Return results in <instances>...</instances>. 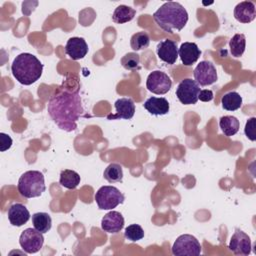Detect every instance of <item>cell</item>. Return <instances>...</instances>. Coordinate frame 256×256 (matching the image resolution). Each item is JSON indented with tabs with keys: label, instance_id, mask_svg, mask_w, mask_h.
Segmentation results:
<instances>
[{
	"label": "cell",
	"instance_id": "cell-29",
	"mask_svg": "<svg viewBox=\"0 0 256 256\" xmlns=\"http://www.w3.org/2000/svg\"><path fill=\"white\" fill-rule=\"evenodd\" d=\"M124 236L128 240L132 242H136L141 240L144 237V230L138 224H131L125 228Z\"/></svg>",
	"mask_w": 256,
	"mask_h": 256
},
{
	"label": "cell",
	"instance_id": "cell-30",
	"mask_svg": "<svg viewBox=\"0 0 256 256\" xmlns=\"http://www.w3.org/2000/svg\"><path fill=\"white\" fill-rule=\"evenodd\" d=\"M255 123H256V118L255 117H251L247 120L246 124H245V128H244V133L246 135V137L251 140V141H255L256 140V134H255Z\"/></svg>",
	"mask_w": 256,
	"mask_h": 256
},
{
	"label": "cell",
	"instance_id": "cell-25",
	"mask_svg": "<svg viewBox=\"0 0 256 256\" xmlns=\"http://www.w3.org/2000/svg\"><path fill=\"white\" fill-rule=\"evenodd\" d=\"M246 47V37L244 34H235L229 41L230 53L233 57L239 58L243 55Z\"/></svg>",
	"mask_w": 256,
	"mask_h": 256
},
{
	"label": "cell",
	"instance_id": "cell-13",
	"mask_svg": "<svg viewBox=\"0 0 256 256\" xmlns=\"http://www.w3.org/2000/svg\"><path fill=\"white\" fill-rule=\"evenodd\" d=\"M115 114L107 115V119L115 120V119H131L135 114V104L134 101L130 98H119L114 103Z\"/></svg>",
	"mask_w": 256,
	"mask_h": 256
},
{
	"label": "cell",
	"instance_id": "cell-17",
	"mask_svg": "<svg viewBox=\"0 0 256 256\" xmlns=\"http://www.w3.org/2000/svg\"><path fill=\"white\" fill-rule=\"evenodd\" d=\"M8 219L13 226L20 227L28 222L30 219V212L25 205L21 203L12 204L7 212Z\"/></svg>",
	"mask_w": 256,
	"mask_h": 256
},
{
	"label": "cell",
	"instance_id": "cell-19",
	"mask_svg": "<svg viewBox=\"0 0 256 256\" xmlns=\"http://www.w3.org/2000/svg\"><path fill=\"white\" fill-rule=\"evenodd\" d=\"M143 106L150 114L155 115V116L165 115L169 112V109H170L169 102L164 97L152 96L144 102Z\"/></svg>",
	"mask_w": 256,
	"mask_h": 256
},
{
	"label": "cell",
	"instance_id": "cell-14",
	"mask_svg": "<svg viewBox=\"0 0 256 256\" xmlns=\"http://www.w3.org/2000/svg\"><path fill=\"white\" fill-rule=\"evenodd\" d=\"M88 45L81 37H71L65 45V53L72 60H79L86 56L88 53Z\"/></svg>",
	"mask_w": 256,
	"mask_h": 256
},
{
	"label": "cell",
	"instance_id": "cell-32",
	"mask_svg": "<svg viewBox=\"0 0 256 256\" xmlns=\"http://www.w3.org/2000/svg\"><path fill=\"white\" fill-rule=\"evenodd\" d=\"M213 98H214L213 92H212V90H209V89L201 90V91L199 92V95H198V100H200V101H202V102H209V101H211Z\"/></svg>",
	"mask_w": 256,
	"mask_h": 256
},
{
	"label": "cell",
	"instance_id": "cell-7",
	"mask_svg": "<svg viewBox=\"0 0 256 256\" xmlns=\"http://www.w3.org/2000/svg\"><path fill=\"white\" fill-rule=\"evenodd\" d=\"M201 91L200 85L192 78H185L176 88V96L184 105L195 104L198 101V95Z\"/></svg>",
	"mask_w": 256,
	"mask_h": 256
},
{
	"label": "cell",
	"instance_id": "cell-26",
	"mask_svg": "<svg viewBox=\"0 0 256 256\" xmlns=\"http://www.w3.org/2000/svg\"><path fill=\"white\" fill-rule=\"evenodd\" d=\"M103 177L109 183H116L121 182L123 179V170L122 166L117 163L109 164L103 173Z\"/></svg>",
	"mask_w": 256,
	"mask_h": 256
},
{
	"label": "cell",
	"instance_id": "cell-3",
	"mask_svg": "<svg viewBox=\"0 0 256 256\" xmlns=\"http://www.w3.org/2000/svg\"><path fill=\"white\" fill-rule=\"evenodd\" d=\"M11 72L14 78L22 85H31L41 77L43 64L35 55L21 53L13 60Z\"/></svg>",
	"mask_w": 256,
	"mask_h": 256
},
{
	"label": "cell",
	"instance_id": "cell-15",
	"mask_svg": "<svg viewBox=\"0 0 256 256\" xmlns=\"http://www.w3.org/2000/svg\"><path fill=\"white\" fill-rule=\"evenodd\" d=\"M124 226V217L118 211H110L104 215L101 220V228L107 233L116 234Z\"/></svg>",
	"mask_w": 256,
	"mask_h": 256
},
{
	"label": "cell",
	"instance_id": "cell-9",
	"mask_svg": "<svg viewBox=\"0 0 256 256\" xmlns=\"http://www.w3.org/2000/svg\"><path fill=\"white\" fill-rule=\"evenodd\" d=\"M172 86L171 78L163 71H152L146 80V88L157 95L166 94Z\"/></svg>",
	"mask_w": 256,
	"mask_h": 256
},
{
	"label": "cell",
	"instance_id": "cell-6",
	"mask_svg": "<svg viewBox=\"0 0 256 256\" xmlns=\"http://www.w3.org/2000/svg\"><path fill=\"white\" fill-rule=\"evenodd\" d=\"M201 253V244L190 234L180 235L172 246V254L176 256H197Z\"/></svg>",
	"mask_w": 256,
	"mask_h": 256
},
{
	"label": "cell",
	"instance_id": "cell-22",
	"mask_svg": "<svg viewBox=\"0 0 256 256\" xmlns=\"http://www.w3.org/2000/svg\"><path fill=\"white\" fill-rule=\"evenodd\" d=\"M80 175L74 170L64 169L60 172L59 183L67 189H75L80 184Z\"/></svg>",
	"mask_w": 256,
	"mask_h": 256
},
{
	"label": "cell",
	"instance_id": "cell-11",
	"mask_svg": "<svg viewBox=\"0 0 256 256\" xmlns=\"http://www.w3.org/2000/svg\"><path fill=\"white\" fill-rule=\"evenodd\" d=\"M228 248L235 255L247 256L251 253V239L241 229L236 228L230 239Z\"/></svg>",
	"mask_w": 256,
	"mask_h": 256
},
{
	"label": "cell",
	"instance_id": "cell-2",
	"mask_svg": "<svg viewBox=\"0 0 256 256\" xmlns=\"http://www.w3.org/2000/svg\"><path fill=\"white\" fill-rule=\"evenodd\" d=\"M156 24L168 33L182 30L188 22V13L183 5L169 1L161 5L153 14Z\"/></svg>",
	"mask_w": 256,
	"mask_h": 256
},
{
	"label": "cell",
	"instance_id": "cell-1",
	"mask_svg": "<svg viewBox=\"0 0 256 256\" xmlns=\"http://www.w3.org/2000/svg\"><path fill=\"white\" fill-rule=\"evenodd\" d=\"M47 112L60 129L66 132L75 131L77 121L84 112L79 92L63 90L52 95L48 101Z\"/></svg>",
	"mask_w": 256,
	"mask_h": 256
},
{
	"label": "cell",
	"instance_id": "cell-28",
	"mask_svg": "<svg viewBox=\"0 0 256 256\" xmlns=\"http://www.w3.org/2000/svg\"><path fill=\"white\" fill-rule=\"evenodd\" d=\"M121 65L126 70H140V56L135 52H128L121 58Z\"/></svg>",
	"mask_w": 256,
	"mask_h": 256
},
{
	"label": "cell",
	"instance_id": "cell-23",
	"mask_svg": "<svg viewBox=\"0 0 256 256\" xmlns=\"http://www.w3.org/2000/svg\"><path fill=\"white\" fill-rule=\"evenodd\" d=\"M33 227L41 233H47L52 226V219L46 212H37L32 215Z\"/></svg>",
	"mask_w": 256,
	"mask_h": 256
},
{
	"label": "cell",
	"instance_id": "cell-20",
	"mask_svg": "<svg viewBox=\"0 0 256 256\" xmlns=\"http://www.w3.org/2000/svg\"><path fill=\"white\" fill-rule=\"evenodd\" d=\"M136 15V10L127 5H119L115 8L112 14L113 22L117 24H123L131 21Z\"/></svg>",
	"mask_w": 256,
	"mask_h": 256
},
{
	"label": "cell",
	"instance_id": "cell-27",
	"mask_svg": "<svg viewBox=\"0 0 256 256\" xmlns=\"http://www.w3.org/2000/svg\"><path fill=\"white\" fill-rule=\"evenodd\" d=\"M150 44V37L147 32L140 31L132 35L130 39V46L133 50L139 51L146 49Z\"/></svg>",
	"mask_w": 256,
	"mask_h": 256
},
{
	"label": "cell",
	"instance_id": "cell-8",
	"mask_svg": "<svg viewBox=\"0 0 256 256\" xmlns=\"http://www.w3.org/2000/svg\"><path fill=\"white\" fill-rule=\"evenodd\" d=\"M19 244L26 253H37L44 244L43 233L39 232L35 228H26L20 235Z\"/></svg>",
	"mask_w": 256,
	"mask_h": 256
},
{
	"label": "cell",
	"instance_id": "cell-31",
	"mask_svg": "<svg viewBox=\"0 0 256 256\" xmlns=\"http://www.w3.org/2000/svg\"><path fill=\"white\" fill-rule=\"evenodd\" d=\"M11 146H12V138L5 133H0V151L4 152L8 150Z\"/></svg>",
	"mask_w": 256,
	"mask_h": 256
},
{
	"label": "cell",
	"instance_id": "cell-4",
	"mask_svg": "<svg viewBox=\"0 0 256 256\" xmlns=\"http://www.w3.org/2000/svg\"><path fill=\"white\" fill-rule=\"evenodd\" d=\"M17 189L20 195L25 198L39 197L46 189L44 175L37 170L24 172L18 180Z\"/></svg>",
	"mask_w": 256,
	"mask_h": 256
},
{
	"label": "cell",
	"instance_id": "cell-16",
	"mask_svg": "<svg viewBox=\"0 0 256 256\" xmlns=\"http://www.w3.org/2000/svg\"><path fill=\"white\" fill-rule=\"evenodd\" d=\"M201 50L194 42H184L178 48V56L185 66H191L200 57Z\"/></svg>",
	"mask_w": 256,
	"mask_h": 256
},
{
	"label": "cell",
	"instance_id": "cell-5",
	"mask_svg": "<svg viewBox=\"0 0 256 256\" xmlns=\"http://www.w3.org/2000/svg\"><path fill=\"white\" fill-rule=\"evenodd\" d=\"M95 202L100 210H112L125 200L124 194L114 186L100 187L94 196Z\"/></svg>",
	"mask_w": 256,
	"mask_h": 256
},
{
	"label": "cell",
	"instance_id": "cell-12",
	"mask_svg": "<svg viewBox=\"0 0 256 256\" xmlns=\"http://www.w3.org/2000/svg\"><path fill=\"white\" fill-rule=\"evenodd\" d=\"M158 58L168 65H173L178 58V47L176 41L165 39L158 43L156 47Z\"/></svg>",
	"mask_w": 256,
	"mask_h": 256
},
{
	"label": "cell",
	"instance_id": "cell-10",
	"mask_svg": "<svg viewBox=\"0 0 256 256\" xmlns=\"http://www.w3.org/2000/svg\"><path fill=\"white\" fill-rule=\"evenodd\" d=\"M195 81L201 86H209L218 79L217 70L210 61H201L193 71Z\"/></svg>",
	"mask_w": 256,
	"mask_h": 256
},
{
	"label": "cell",
	"instance_id": "cell-21",
	"mask_svg": "<svg viewBox=\"0 0 256 256\" xmlns=\"http://www.w3.org/2000/svg\"><path fill=\"white\" fill-rule=\"evenodd\" d=\"M219 126L225 136H233L239 131V120L232 115L222 116L219 120Z\"/></svg>",
	"mask_w": 256,
	"mask_h": 256
},
{
	"label": "cell",
	"instance_id": "cell-24",
	"mask_svg": "<svg viewBox=\"0 0 256 256\" xmlns=\"http://www.w3.org/2000/svg\"><path fill=\"white\" fill-rule=\"evenodd\" d=\"M221 104L223 109L227 111H235L242 106V97L238 92L231 91L221 98Z\"/></svg>",
	"mask_w": 256,
	"mask_h": 256
},
{
	"label": "cell",
	"instance_id": "cell-18",
	"mask_svg": "<svg viewBox=\"0 0 256 256\" xmlns=\"http://www.w3.org/2000/svg\"><path fill=\"white\" fill-rule=\"evenodd\" d=\"M256 17L255 4L251 1H242L234 8V18L240 23H250Z\"/></svg>",
	"mask_w": 256,
	"mask_h": 256
}]
</instances>
